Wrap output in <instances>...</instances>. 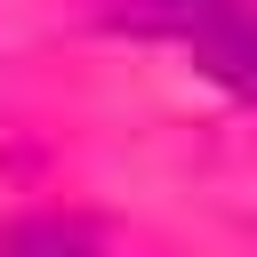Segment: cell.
Instances as JSON below:
<instances>
[{"label": "cell", "instance_id": "obj_1", "mask_svg": "<svg viewBox=\"0 0 257 257\" xmlns=\"http://www.w3.org/2000/svg\"><path fill=\"white\" fill-rule=\"evenodd\" d=\"M0 257H120V249L80 217H24V225H8Z\"/></svg>", "mask_w": 257, "mask_h": 257}, {"label": "cell", "instance_id": "obj_3", "mask_svg": "<svg viewBox=\"0 0 257 257\" xmlns=\"http://www.w3.org/2000/svg\"><path fill=\"white\" fill-rule=\"evenodd\" d=\"M201 64H209L225 88L257 96V24H249V16H233L225 32H209V40H201Z\"/></svg>", "mask_w": 257, "mask_h": 257}, {"label": "cell", "instance_id": "obj_2", "mask_svg": "<svg viewBox=\"0 0 257 257\" xmlns=\"http://www.w3.org/2000/svg\"><path fill=\"white\" fill-rule=\"evenodd\" d=\"M120 16H128V24H145V32L209 40V32H225L233 16H249V0H120Z\"/></svg>", "mask_w": 257, "mask_h": 257}]
</instances>
